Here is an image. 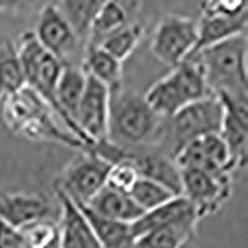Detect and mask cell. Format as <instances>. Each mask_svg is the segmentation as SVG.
Here are the masks:
<instances>
[{"instance_id": "3957f363", "label": "cell", "mask_w": 248, "mask_h": 248, "mask_svg": "<svg viewBox=\"0 0 248 248\" xmlns=\"http://www.w3.org/2000/svg\"><path fill=\"white\" fill-rule=\"evenodd\" d=\"M210 93L200 62L195 56H189L172 67L169 75L155 82L144 97L158 116L169 119L184 106Z\"/></svg>"}, {"instance_id": "4dcf8cb0", "label": "cell", "mask_w": 248, "mask_h": 248, "mask_svg": "<svg viewBox=\"0 0 248 248\" xmlns=\"http://www.w3.org/2000/svg\"><path fill=\"white\" fill-rule=\"evenodd\" d=\"M0 248H24L21 231L0 220Z\"/></svg>"}, {"instance_id": "4fadbf2b", "label": "cell", "mask_w": 248, "mask_h": 248, "mask_svg": "<svg viewBox=\"0 0 248 248\" xmlns=\"http://www.w3.org/2000/svg\"><path fill=\"white\" fill-rule=\"evenodd\" d=\"M61 206L59 223L60 248H102L90 222L74 200L56 187Z\"/></svg>"}, {"instance_id": "4316f807", "label": "cell", "mask_w": 248, "mask_h": 248, "mask_svg": "<svg viewBox=\"0 0 248 248\" xmlns=\"http://www.w3.org/2000/svg\"><path fill=\"white\" fill-rule=\"evenodd\" d=\"M128 194L143 211L154 209L156 206L169 201L170 199L175 198V195H172L163 185L144 176H139L137 179Z\"/></svg>"}, {"instance_id": "9c48e42d", "label": "cell", "mask_w": 248, "mask_h": 248, "mask_svg": "<svg viewBox=\"0 0 248 248\" xmlns=\"http://www.w3.org/2000/svg\"><path fill=\"white\" fill-rule=\"evenodd\" d=\"M109 98V88L87 74L85 91L77 107L75 123L88 145L93 141L108 138Z\"/></svg>"}, {"instance_id": "5bb4252c", "label": "cell", "mask_w": 248, "mask_h": 248, "mask_svg": "<svg viewBox=\"0 0 248 248\" xmlns=\"http://www.w3.org/2000/svg\"><path fill=\"white\" fill-rule=\"evenodd\" d=\"M48 214L50 205L41 195L25 192L0 195V220L17 230L47 218Z\"/></svg>"}, {"instance_id": "1f68e13d", "label": "cell", "mask_w": 248, "mask_h": 248, "mask_svg": "<svg viewBox=\"0 0 248 248\" xmlns=\"http://www.w3.org/2000/svg\"><path fill=\"white\" fill-rule=\"evenodd\" d=\"M31 0H0V13H16L25 8Z\"/></svg>"}, {"instance_id": "cb8c5ba5", "label": "cell", "mask_w": 248, "mask_h": 248, "mask_svg": "<svg viewBox=\"0 0 248 248\" xmlns=\"http://www.w3.org/2000/svg\"><path fill=\"white\" fill-rule=\"evenodd\" d=\"M106 0H61L59 10L70 24L79 43L86 46L93 20Z\"/></svg>"}, {"instance_id": "f1b7e54d", "label": "cell", "mask_w": 248, "mask_h": 248, "mask_svg": "<svg viewBox=\"0 0 248 248\" xmlns=\"http://www.w3.org/2000/svg\"><path fill=\"white\" fill-rule=\"evenodd\" d=\"M139 176L140 175L134 163V154H133L129 159L110 165L106 185L119 191L129 192Z\"/></svg>"}, {"instance_id": "52a82bcc", "label": "cell", "mask_w": 248, "mask_h": 248, "mask_svg": "<svg viewBox=\"0 0 248 248\" xmlns=\"http://www.w3.org/2000/svg\"><path fill=\"white\" fill-rule=\"evenodd\" d=\"M183 195L194 206L199 220L216 214L232 194V178L229 172L214 174L203 170H181Z\"/></svg>"}, {"instance_id": "9a60e30c", "label": "cell", "mask_w": 248, "mask_h": 248, "mask_svg": "<svg viewBox=\"0 0 248 248\" xmlns=\"http://www.w3.org/2000/svg\"><path fill=\"white\" fill-rule=\"evenodd\" d=\"M86 81H87V74L85 70L71 63V65H63L56 86V101L61 112V118L71 129H74L75 134L82 140H85V138L82 137L81 132L75 123V116L85 91ZM85 144H87L86 140Z\"/></svg>"}, {"instance_id": "5b68a950", "label": "cell", "mask_w": 248, "mask_h": 248, "mask_svg": "<svg viewBox=\"0 0 248 248\" xmlns=\"http://www.w3.org/2000/svg\"><path fill=\"white\" fill-rule=\"evenodd\" d=\"M169 119L175 144L172 153H175L194 139L209 134H220L223 105L220 97L215 93H210L198 101L184 106Z\"/></svg>"}, {"instance_id": "8992f818", "label": "cell", "mask_w": 248, "mask_h": 248, "mask_svg": "<svg viewBox=\"0 0 248 248\" xmlns=\"http://www.w3.org/2000/svg\"><path fill=\"white\" fill-rule=\"evenodd\" d=\"M198 40V20L167 15L153 32L150 50L155 59L172 68L194 52Z\"/></svg>"}, {"instance_id": "d6986e66", "label": "cell", "mask_w": 248, "mask_h": 248, "mask_svg": "<svg viewBox=\"0 0 248 248\" xmlns=\"http://www.w3.org/2000/svg\"><path fill=\"white\" fill-rule=\"evenodd\" d=\"M76 205L90 222L102 248H133L136 238L133 236L130 223L102 216L85 203L76 202Z\"/></svg>"}, {"instance_id": "44dd1931", "label": "cell", "mask_w": 248, "mask_h": 248, "mask_svg": "<svg viewBox=\"0 0 248 248\" xmlns=\"http://www.w3.org/2000/svg\"><path fill=\"white\" fill-rule=\"evenodd\" d=\"M134 163L140 176L160 184L172 195L180 196L183 192V176L174 159L156 154L134 155Z\"/></svg>"}, {"instance_id": "2e32d148", "label": "cell", "mask_w": 248, "mask_h": 248, "mask_svg": "<svg viewBox=\"0 0 248 248\" xmlns=\"http://www.w3.org/2000/svg\"><path fill=\"white\" fill-rule=\"evenodd\" d=\"M199 40L194 52L221 43L223 40L247 32V12L237 15L203 12L198 20ZM191 54V55H192Z\"/></svg>"}, {"instance_id": "d4e9b609", "label": "cell", "mask_w": 248, "mask_h": 248, "mask_svg": "<svg viewBox=\"0 0 248 248\" xmlns=\"http://www.w3.org/2000/svg\"><path fill=\"white\" fill-rule=\"evenodd\" d=\"M25 87V76L16 46L9 40H0V94L13 96Z\"/></svg>"}, {"instance_id": "7c38bea8", "label": "cell", "mask_w": 248, "mask_h": 248, "mask_svg": "<svg viewBox=\"0 0 248 248\" xmlns=\"http://www.w3.org/2000/svg\"><path fill=\"white\" fill-rule=\"evenodd\" d=\"M217 96L220 97L223 105V119L220 136L229 147L234 167L242 168L247 163V101H240L223 93Z\"/></svg>"}, {"instance_id": "e0dca14e", "label": "cell", "mask_w": 248, "mask_h": 248, "mask_svg": "<svg viewBox=\"0 0 248 248\" xmlns=\"http://www.w3.org/2000/svg\"><path fill=\"white\" fill-rule=\"evenodd\" d=\"M192 217L199 220L194 206L189 202L187 199L180 195V196H175L167 202L156 206L154 209L144 211L138 220L130 223V226H132L133 236L134 238H137L156 227L175 222V221L192 218Z\"/></svg>"}, {"instance_id": "603a6c76", "label": "cell", "mask_w": 248, "mask_h": 248, "mask_svg": "<svg viewBox=\"0 0 248 248\" xmlns=\"http://www.w3.org/2000/svg\"><path fill=\"white\" fill-rule=\"evenodd\" d=\"M86 74L91 75L109 88V92L122 87L123 66L122 61L107 52L101 46L85 48L83 66Z\"/></svg>"}, {"instance_id": "30bf717a", "label": "cell", "mask_w": 248, "mask_h": 248, "mask_svg": "<svg viewBox=\"0 0 248 248\" xmlns=\"http://www.w3.org/2000/svg\"><path fill=\"white\" fill-rule=\"evenodd\" d=\"M174 161L180 170L196 169L214 174H232L236 167L227 144L220 134L196 138L174 153Z\"/></svg>"}, {"instance_id": "7a4b0ae2", "label": "cell", "mask_w": 248, "mask_h": 248, "mask_svg": "<svg viewBox=\"0 0 248 248\" xmlns=\"http://www.w3.org/2000/svg\"><path fill=\"white\" fill-rule=\"evenodd\" d=\"M163 119L137 91L122 86L110 92L108 138L122 147L154 140Z\"/></svg>"}, {"instance_id": "277c9868", "label": "cell", "mask_w": 248, "mask_h": 248, "mask_svg": "<svg viewBox=\"0 0 248 248\" xmlns=\"http://www.w3.org/2000/svg\"><path fill=\"white\" fill-rule=\"evenodd\" d=\"M23 65L25 85L61 117L56 101V86L63 63L37 41L34 31H26L15 44Z\"/></svg>"}, {"instance_id": "ac0fdd59", "label": "cell", "mask_w": 248, "mask_h": 248, "mask_svg": "<svg viewBox=\"0 0 248 248\" xmlns=\"http://www.w3.org/2000/svg\"><path fill=\"white\" fill-rule=\"evenodd\" d=\"M85 205L102 216L127 223L138 220L144 212L128 192L112 189L107 185L103 186Z\"/></svg>"}, {"instance_id": "f546056e", "label": "cell", "mask_w": 248, "mask_h": 248, "mask_svg": "<svg viewBox=\"0 0 248 248\" xmlns=\"http://www.w3.org/2000/svg\"><path fill=\"white\" fill-rule=\"evenodd\" d=\"M203 12L237 15L247 12V0H206Z\"/></svg>"}, {"instance_id": "8fae6325", "label": "cell", "mask_w": 248, "mask_h": 248, "mask_svg": "<svg viewBox=\"0 0 248 248\" xmlns=\"http://www.w3.org/2000/svg\"><path fill=\"white\" fill-rule=\"evenodd\" d=\"M34 34L43 47L57 57L63 65H70V60L81 44L56 5L44 6L40 12Z\"/></svg>"}, {"instance_id": "7402d4cb", "label": "cell", "mask_w": 248, "mask_h": 248, "mask_svg": "<svg viewBox=\"0 0 248 248\" xmlns=\"http://www.w3.org/2000/svg\"><path fill=\"white\" fill-rule=\"evenodd\" d=\"M132 23L124 0H106L93 20L86 47L99 46L106 37Z\"/></svg>"}, {"instance_id": "ffe728a7", "label": "cell", "mask_w": 248, "mask_h": 248, "mask_svg": "<svg viewBox=\"0 0 248 248\" xmlns=\"http://www.w3.org/2000/svg\"><path fill=\"white\" fill-rule=\"evenodd\" d=\"M198 218H185L160 226L137 237L133 248H183L194 234Z\"/></svg>"}, {"instance_id": "6da1fadb", "label": "cell", "mask_w": 248, "mask_h": 248, "mask_svg": "<svg viewBox=\"0 0 248 248\" xmlns=\"http://www.w3.org/2000/svg\"><path fill=\"white\" fill-rule=\"evenodd\" d=\"M247 34L223 40L190 55L200 62L207 87L215 94L247 101Z\"/></svg>"}, {"instance_id": "ba28073f", "label": "cell", "mask_w": 248, "mask_h": 248, "mask_svg": "<svg viewBox=\"0 0 248 248\" xmlns=\"http://www.w3.org/2000/svg\"><path fill=\"white\" fill-rule=\"evenodd\" d=\"M110 165L105 159L87 150L66 167L57 189L76 202L87 203L106 185Z\"/></svg>"}, {"instance_id": "484cf974", "label": "cell", "mask_w": 248, "mask_h": 248, "mask_svg": "<svg viewBox=\"0 0 248 248\" xmlns=\"http://www.w3.org/2000/svg\"><path fill=\"white\" fill-rule=\"evenodd\" d=\"M144 35V28L141 24L132 21L128 25L113 32L101 43V47L105 48L112 56L123 62L132 55L140 43Z\"/></svg>"}, {"instance_id": "83f0119b", "label": "cell", "mask_w": 248, "mask_h": 248, "mask_svg": "<svg viewBox=\"0 0 248 248\" xmlns=\"http://www.w3.org/2000/svg\"><path fill=\"white\" fill-rule=\"evenodd\" d=\"M24 248H60L59 225L48 218L36 221L20 230Z\"/></svg>"}]
</instances>
